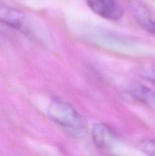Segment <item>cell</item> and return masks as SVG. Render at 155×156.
Instances as JSON below:
<instances>
[{
	"label": "cell",
	"mask_w": 155,
	"mask_h": 156,
	"mask_svg": "<svg viewBox=\"0 0 155 156\" xmlns=\"http://www.w3.org/2000/svg\"><path fill=\"white\" fill-rule=\"evenodd\" d=\"M48 116L55 123L74 136L80 137L84 134L83 118L69 102L54 98L49 106Z\"/></svg>",
	"instance_id": "obj_1"
},
{
	"label": "cell",
	"mask_w": 155,
	"mask_h": 156,
	"mask_svg": "<svg viewBox=\"0 0 155 156\" xmlns=\"http://www.w3.org/2000/svg\"><path fill=\"white\" fill-rule=\"evenodd\" d=\"M88 7L101 18L119 21L124 15V9L116 0H86Z\"/></svg>",
	"instance_id": "obj_2"
},
{
	"label": "cell",
	"mask_w": 155,
	"mask_h": 156,
	"mask_svg": "<svg viewBox=\"0 0 155 156\" xmlns=\"http://www.w3.org/2000/svg\"><path fill=\"white\" fill-rule=\"evenodd\" d=\"M0 22L24 34L30 31L24 14L8 5L2 0H0Z\"/></svg>",
	"instance_id": "obj_3"
},
{
	"label": "cell",
	"mask_w": 155,
	"mask_h": 156,
	"mask_svg": "<svg viewBox=\"0 0 155 156\" xmlns=\"http://www.w3.org/2000/svg\"><path fill=\"white\" fill-rule=\"evenodd\" d=\"M93 142L98 149L103 151H109L118 142V135L113 129L105 123L94 124L91 130Z\"/></svg>",
	"instance_id": "obj_4"
},
{
	"label": "cell",
	"mask_w": 155,
	"mask_h": 156,
	"mask_svg": "<svg viewBox=\"0 0 155 156\" xmlns=\"http://www.w3.org/2000/svg\"><path fill=\"white\" fill-rule=\"evenodd\" d=\"M129 5L138 25L146 31L155 35V19L149 9L139 0H129Z\"/></svg>",
	"instance_id": "obj_5"
},
{
	"label": "cell",
	"mask_w": 155,
	"mask_h": 156,
	"mask_svg": "<svg viewBox=\"0 0 155 156\" xmlns=\"http://www.w3.org/2000/svg\"><path fill=\"white\" fill-rule=\"evenodd\" d=\"M132 99L155 110V91L141 84L133 85L128 90Z\"/></svg>",
	"instance_id": "obj_6"
},
{
	"label": "cell",
	"mask_w": 155,
	"mask_h": 156,
	"mask_svg": "<svg viewBox=\"0 0 155 156\" xmlns=\"http://www.w3.org/2000/svg\"><path fill=\"white\" fill-rule=\"evenodd\" d=\"M140 150L147 156H155V139H145L138 143Z\"/></svg>",
	"instance_id": "obj_7"
},
{
	"label": "cell",
	"mask_w": 155,
	"mask_h": 156,
	"mask_svg": "<svg viewBox=\"0 0 155 156\" xmlns=\"http://www.w3.org/2000/svg\"><path fill=\"white\" fill-rule=\"evenodd\" d=\"M144 77L155 85V69H154L151 70V71H149L147 72V73H145V76H144Z\"/></svg>",
	"instance_id": "obj_8"
}]
</instances>
